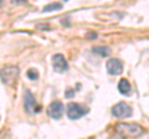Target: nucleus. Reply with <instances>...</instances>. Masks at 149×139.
<instances>
[{"mask_svg": "<svg viewBox=\"0 0 149 139\" xmlns=\"http://www.w3.org/2000/svg\"><path fill=\"white\" fill-rule=\"evenodd\" d=\"M116 133L119 137L136 138L143 134V128L137 123H118L116 126Z\"/></svg>", "mask_w": 149, "mask_h": 139, "instance_id": "f257e3e1", "label": "nucleus"}, {"mask_svg": "<svg viewBox=\"0 0 149 139\" xmlns=\"http://www.w3.org/2000/svg\"><path fill=\"white\" fill-rule=\"evenodd\" d=\"M86 113H88V109L82 107L81 104L78 103H74V102H71V103L67 104L66 107V114L70 119H80L82 115H85Z\"/></svg>", "mask_w": 149, "mask_h": 139, "instance_id": "f03ea898", "label": "nucleus"}, {"mask_svg": "<svg viewBox=\"0 0 149 139\" xmlns=\"http://www.w3.org/2000/svg\"><path fill=\"white\" fill-rule=\"evenodd\" d=\"M0 75H1V82L4 85H11L19 75V68L16 66H4Z\"/></svg>", "mask_w": 149, "mask_h": 139, "instance_id": "7ed1b4c3", "label": "nucleus"}, {"mask_svg": "<svg viewBox=\"0 0 149 139\" xmlns=\"http://www.w3.org/2000/svg\"><path fill=\"white\" fill-rule=\"evenodd\" d=\"M112 114L117 118H127L132 115V108L124 102H119L112 108Z\"/></svg>", "mask_w": 149, "mask_h": 139, "instance_id": "20e7f679", "label": "nucleus"}, {"mask_svg": "<svg viewBox=\"0 0 149 139\" xmlns=\"http://www.w3.org/2000/svg\"><path fill=\"white\" fill-rule=\"evenodd\" d=\"M63 104L61 101H54L52 103H50V106L47 107V114L49 117H51L52 119H61L62 114H63Z\"/></svg>", "mask_w": 149, "mask_h": 139, "instance_id": "39448f33", "label": "nucleus"}, {"mask_svg": "<svg viewBox=\"0 0 149 139\" xmlns=\"http://www.w3.org/2000/svg\"><path fill=\"white\" fill-rule=\"evenodd\" d=\"M106 68L109 75H113V76L120 75L123 72V62L118 58H109L106 63Z\"/></svg>", "mask_w": 149, "mask_h": 139, "instance_id": "423d86ee", "label": "nucleus"}, {"mask_svg": "<svg viewBox=\"0 0 149 139\" xmlns=\"http://www.w3.org/2000/svg\"><path fill=\"white\" fill-rule=\"evenodd\" d=\"M52 67L56 72H60V73L67 71L68 65L62 54H56L52 56Z\"/></svg>", "mask_w": 149, "mask_h": 139, "instance_id": "0eeeda50", "label": "nucleus"}, {"mask_svg": "<svg viewBox=\"0 0 149 139\" xmlns=\"http://www.w3.org/2000/svg\"><path fill=\"white\" fill-rule=\"evenodd\" d=\"M35 107H36V101L34 95L31 93V91L25 90L24 93V108L27 113H34L35 112Z\"/></svg>", "mask_w": 149, "mask_h": 139, "instance_id": "6e6552de", "label": "nucleus"}, {"mask_svg": "<svg viewBox=\"0 0 149 139\" xmlns=\"http://www.w3.org/2000/svg\"><path fill=\"white\" fill-rule=\"evenodd\" d=\"M130 90H132V87H130V83H129L128 80H125V78H122V80L118 82V91H119L122 95L128 96V95L130 93Z\"/></svg>", "mask_w": 149, "mask_h": 139, "instance_id": "1a4fd4ad", "label": "nucleus"}, {"mask_svg": "<svg viewBox=\"0 0 149 139\" xmlns=\"http://www.w3.org/2000/svg\"><path fill=\"white\" fill-rule=\"evenodd\" d=\"M62 9V5L60 3H52V4H49L42 9V13H50V11H55V10H60Z\"/></svg>", "mask_w": 149, "mask_h": 139, "instance_id": "9d476101", "label": "nucleus"}, {"mask_svg": "<svg viewBox=\"0 0 149 139\" xmlns=\"http://www.w3.org/2000/svg\"><path fill=\"white\" fill-rule=\"evenodd\" d=\"M93 54H97L102 57H107L109 55V50L107 47H93Z\"/></svg>", "mask_w": 149, "mask_h": 139, "instance_id": "9b49d317", "label": "nucleus"}, {"mask_svg": "<svg viewBox=\"0 0 149 139\" xmlns=\"http://www.w3.org/2000/svg\"><path fill=\"white\" fill-rule=\"evenodd\" d=\"M26 75H27V77L30 78V80H37L39 78V72L36 71L35 68H30V70H27V72H26Z\"/></svg>", "mask_w": 149, "mask_h": 139, "instance_id": "f8f14e48", "label": "nucleus"}, {"mask_svg": "<svg viewBox=\"0 0 149 139\" xmlns=\"http://www.w3.org/2000/svg\"><path fill=\"white\" fill-rule=\"evenodd\" d=\"M73 95H74V91H72V90H67L66 91V97L67 98H71Z\"/></svg>", "mask_w": 149, "mask_h": 139, "instance_id": "ddd939ff", "label": "nucleus"}, {"mask_svg": "<svg viewBox=\"0 0 149 139\" xmlns=\"http://www.w3.org/2000/svg\"><path fill=\"white\" fill-rule=\"evenodd\" d=\"M96 34H90V35H88V38H96Z\"/></svg>", "mask_w": 149, "mask_h": 139, "instance_id": "4468645a", "label": "nucleus"}, {"mask_svg": "<svg viewBox=\"0 0 149 139\" xmlns=\"http://www.w3.org/2000/svg\"><path fill=\"white\" fill-rule=\"evenodd\" d=\"M63 1H68V0H63Z\"/></svg>", "mask_w": 149, "mask_h": 139, "instance_id": "2eb2a0df", "label": "nucleus"}]
</instances>
